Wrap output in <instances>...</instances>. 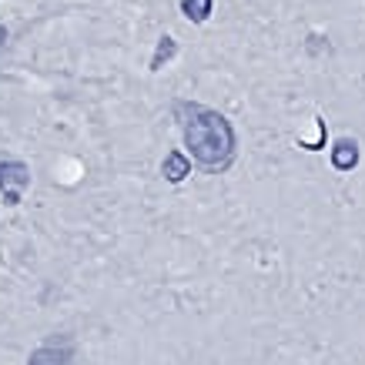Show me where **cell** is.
<instances>
[{
    "label": "cell",
    "instance_id": "4",
    "mask_svg": "<svg viewBox=\"0 0 365 365\" xmlns=\"http://www.w3.org/2000/svg\"><path fill=\"white\" fill-rule=\"evenodd\" d=\"M161 175L178 185V181H185V178L191 175V161L181 155V151H171V155L165 158V165H161Z\"/></svg>",
    "mask_w": 365,
    "mask_h": 365
},
{
    "label": "cell",
    "instance_id": "6",
    "mask_svg": "<svg viewBox=\"0 0 365 365\" xmlns=\"http://www.w3.org/2000/svg\"><path fill=\"white\" fill-rule=\"evenodd\" d=\"M181 14L191 24H205L211 14V0H181Z\"/></svg>",
    "mask_w": 365,
    "mask_h": 365
},
{
    "label": "cell",
    "instance_id": "7",
    "mask_svg": "<svg viewBox=\"0 0 365 365\" xmlns=\"http://www.w3.org/2000/svg\"><path fill=\"white\" fill-rule=\"evenodd\" d=\"M171 57H175V37H161V44L155 51V61H151V71H161Z\"/></svg>",
    "mask_w": 365,
    "mask_h": 365
},
{
    "label": "cell",
    "instance_id": "2",
    "mask_svg": "<svg viewBox=\"0 0 365 365\" xmlns=\"http://www.w3.org/2000/svg\"><path fill=\"white\" fill-rule=\"evenodd\" d=\"M31 185V168L21 161H4L0 165V191L7 205H21V195Z\"/></svg>",
    "mask_w": 365,
    "mask_h": 365
},
{
    "label": "cell",
    "instance_id": "8",
    "mask_svg": "<svg viewBox=\"0 0 365 365\" xmlns=\"http://www.w3.org/2000/svg\"><path fill=\"white\" fill-rule=\"evenodd\" d=\"M4 41H7V34H4V31H0V44H4Z\"/></svg>",
    "mask_w": 365,
    "mask_h": 365
},
{
    "label": "cell",
    "instance_id": "1",
    "mask_svg": "<svg viewBox=\"0 0 365 365\" xmlns=\"http://www.w3.org/2000/svg\"><path fill=\"white\" fill-rule=\"evenodd\" d=\"M185 141H188L195 161L205 168H222L235 151V131L218 111H195L188 128H185Z\"/></svg>",
    "mask_w": 365,
    "mask_h": 365
},
{
    "label": "cell",
    "instance_id": "5",
    "mask_svg": "<svg viewBox=\"0 0 365 365\" xmlns=\"http://www.w3.org/2000/svg\"><path fill=\"white\" fill-rule=\"evenodd\" d=\"M71 349H37L31 355V365H67Z\"/></svg>",
    "mask_w": 365,
    "mask_h": 365
},
{
    "label": "cell",
    "instance_id": "3",
    "mask_svg": "<svg viewBox=\"0 0 365 365\" xmlns=\"http://www.w3.org/2000/svg\"><path fill=\"white\" fill-rule=\"evenodd\" d=\"M332 165L339 168V171H352V168L359 165V144L342 138V141L332 148Z\"/></svg>",
    "mask_w": 365,
    "mask_h": 365
}]
</instances>
